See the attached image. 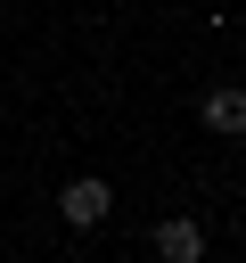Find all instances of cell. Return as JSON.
I'll return each instance as SVG.
<instances>
[{
	"label": "cell",
	"mask_w": 246,
	"mask_h": 263,
	"mask_svg": "<svg viewBox=\"0 0 246 263\" xmlns=\"http://www.w3.org/2000/svg\"><path fill=\"white\" fill-rule=\"evenodd\" d=\"M57 214H66L74 230H98V222L115 214V189H107L98 173H82V181H66V189H57Z\"/></svg>",
	"instance_id": "1"
},
{
	"label": "cell",
	"mask_w": 246,
	"mask_h": 263,
	"mask_svg": "<svg viewBox=\"0 0 246 263\" xmlns=\"http://www.w3.org/2000/svg\"><path fill=\"white\" fill-rule=\"evenodd\" d=\"M205 132H221V140H246V82H221V90H205Z\"/></svg>",
	"instance_id": "2"
},
{
	"label": "cell",
	"mask_w": 246,
	"mask_h": 263,
	"mask_svg": "<svg viewBox=\"0 0 246 263\" xmlns=\"http://www.w3.org/2000/svg\"><path fill=\"white\" fill-rule=\"evenodd\" d=\"M156 255H164V263H197V255H205V230H197L189 214H164V222H156Z\"/></svg>",
	"instance_id": "3"
}]
</instances>
